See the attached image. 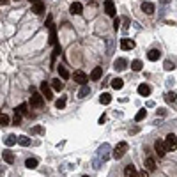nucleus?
<instances>
[{"label":"nucleus","mask_w":177,"mask_h":177,"mask_svg":"<svg viewBox=\"0 0 177 177\" xmlns=\"http://www.w3.org/2000/svg\"><path fill=\"white\" fill-rule=\"evenodd\" d=\"M156 113H158V117H160V115H165L166 112H165V110H163V108H160V110L156 112Z\"/></svg>","instance_id":"nucleus-39"},{"label":"nucleus","mask_w":177,"mask_h":177,"mask_svg":"<svg viewBox=\"0 0 177 177\" xmlns=\"http://www.w3.org/2000/svg\"><path fill=\"white\" fill-rule=\"evenodd\" d=\"M7 2H9V0H0V6H6Z\"/></svg>","instance_id":"nucleus-41"},{"label":"nucleus","mask_w":177,"mask_h":177,"mask_svg":"<svg viewBox=\"0 0 177 177\" xmlns=\"http://www.w3.org/2000/svg\"><path fill=\"white\" fill-rule=\"evenodd\" d=\"M55 106L59 108V110L66 108V98H60V99H57V101H55Z\"/></svg>","instance_id":"nucleus-32"},{"label":"nucleus","mask_w":177,"mask_h":177,"mask_svg":"<svg viewBox=\"0 0 177 177\" xmlns=\"http://www.w3.org/2000/svg\"><path fill=\"white\" fill-rule=\"evenodd\" d=\"M145 115H147V110H145V108H142V110H138V113L135 115V121H136V122L144 121V119H145Z\"/></svg>","instance_id":"nucleus-31"},{"label":"nucleus","mask_w":177,"mask_h":177,"mask_svg":"<svg viewBox=\"0 0 177 177\" xmlns=\"http://www.w3.org/2000/svg\"><path fill=\"white\" fill-rule=\"evenodd\" d=\"M138 175H140V177H147V175H149V172H147V170L144 168L142 172H138Z\"/></svg>","instance_id":"nucleus-38"},{"label":"nucleus","mask_w":177,"mask_h":177,"mask_svg":"<svg viewBox=\"0 0 177 177\" xmlns=\"http://www.w3.org/2000/svg\"><path fill=\"white\" fill-rule=\"evenodd\" d=\"M144 166H145V170H147V172H154L156 170V161L152 160V158H145Z\"/></svg>","instance_id":"nucleus-12"},{"label":"nucleus","mask_w":177,"mask_h":177,"mask_svg":"<svg viewBox=\"0 0 177 177\" xmlns=\"http://www.w3.org/2000/svg\"><path fill=\"white\" fill-rule=\"evenodd\" d=\"M14 144H18V136L16 135H9L6 138V145H9V147H12Z\"/></svg>","instance_id":"nucleus-29"},{"label":"nucleus","mask_w":177,"mask_h":177,"mask_svg":"<svg viewBox=\"0 0 177 177\" xmlns=\"http://www.w3.org/2000/svg\"><path fill=\"white\" fill-rule=\"evenodd\" d=\"M121 48H122L124 51L133 50V48H135V41H133V39H127V37L121 39Z\"/></svg>","instance_id":"nucleus-7"},{"label":"nucleus","mask_w":177,"mask_h":177,"mask_svg":"<svg viewBox=\"0 0 177 177\" xmlns=\"http://www.w3.org/2000/svg\"><path fill=\"white\" fill-rule=\"evenodd\" d=\"M18 144L23 145V147H28V145H30V138L25 136V135H22V136H18Z\"/></svg>","instance_id":"nucleus-28"},{"label":"nucleus","mask_w":177,"mask_h":177,"mask_svg":"<svg viewBox=\"0 0 177 177\" xmlns=\"http://www.w3.org/2000/svg\"><path fill=\"white\" fill-rule=\"evenodd\" d=\"M126 151H127V144L126 142H119V144L115 145V149H113V158H115V160H121L122 156L126 154Z\"/></svg>","instance_id":"nucleus-1"},{"label":"nucleus","mask_w":177,"mask_h":177,"mask_svg":"<svg viewBox=\"0 0 177 177\" xmlns=\"http://www.w3.org/2000/svg\"><path fill=\"white\" fill-rule=\"evenodd\" d=\"M82 11H83V6L80 2H74V4H71V7H69V12H71V14H82Z\"/></svg>","instance_id":"nucleus-14"},{"label":"nucleus","mask_w":177,"mask_h":177,"mask_svg":"<svg viewBox=\"0 0 177 177\" xmlns=\"http://www.w3.org/2000/svg\"><path fill=\"white\" fill-rule=\"evenodd\" d=\"M101 76H103V67H94L92 73H90V80H92V82H98Z\"/></svg>","instance_id":"nucleus-13"},{"label":"nucleus","mask_w":177,"mask_h":177,"mask_svg":"<svg viewBox=\"0 0 177 177\" xmlns=\"http://www.w3.org/2000/svg\"><path fill=\"white\" fill-rule=\"evenodd\" d=\"M113 67H115L117 71H124V69L127 67V60H126V59H115Z\"/></svg>","instance_id":"nucleus-10"},{"label":"nucleus","mask_w":177,"mask_h":177,"mask_svg":"<svg viewBox=\"0 0 177 177\" xmlns=\"http://www.w3.org/2000/svg\"><path fill=\"white\" fill-rule=\"evenodd\" d=\"M142 67H144V64H142V60H138V59L131 62V69L133 71H142Z\"/></svg>","instance_id":"nucleus-30"},{"label":"nucleus","mask_w":177,"mask_h":177,"mask_svg":"<svg viewBox=\"0 0 177 177\" xmlns=\"http://www.w3.org/2000/svg\"><path fill=\"white\" fill-rule=\"evenodd\" d=\"M12 124H14V126H20V124H22V115H20V113H16V115L12 117Z\"/></svg>","instance_id":"nucleus-34"},{"label":"nucleus","mask_w":177,"mask_h":177,"mask_svg":"<svg viewBox=\"0 0 177 177\" xmlns=\"http://www.w3.org/2000/svg\"><path fill=\"white\" fill-rule=\"evenodd\" d=\"M165 101H166V103H170V105L177 103V94H175V92H172V90H170V92H166V94H165Z\"/></svg>","instance_id":"nucleus-20"},{"label":"nucleus","mask_w":177,"mask_h":177,"mask_svg":"<svg viewBox=\"0 0 177 177\" xmlns=\"http://www.w3.org/2000/svg\"><path fill=\"white\" fill-rule=\"evenodd\" d=\"M142 11H144L145 14H152V12H154V4H152V2H144V4H142Z\"/></svg>","instance_id":"nucleus-16"},{"label":"nucleus","mask_w":177,"mask_h":177,"mask_svg":"<svg viewBox=\"0 0 177 177\" xmlns=\"http://www.w3.org/2000/svg\"><path fill=\"white\" fill-rule=\"evenodd\" d=\"M28 2H30V4H36V2H41V0H28Z\"/></svg>","instance_id":"nucleus-42"},{"label":"nucleus","mask_w":177,"mask_h":177,"mask_svg":"<svg viewBox=\"0 0 177 177\" xmlns=\"http://www.w3.org/2000/svg\"><path fill=\"white\" fill-rule=\"evenodd\" d=\"M119 27H121V18H115V20H113V28L119 30Z\"/></svg>","instance_id":"nucleus-37"},{"label":"nucleus","mask_w":177,"mask_h":177,"mask_svg":"<svg viewBox=\"0 0 177 177\" xmlns=\"http://www.w3.org/2000/svg\"><path fill=\"white\" fill-rule=\"evenodd\" d=\"M112 87L115 88V90H121V88L124 87V80H122V78H113V80H112Z\"/></svg>","instance_id":"nucleus-21"},{"label":"nucleus","mask_w":177,"mask_h":177,"mask_svg":"<svg viewBox=\"0 0 177 177\" xmlns=\"http://www.w3.org/2000/svg\"><path fill=\"white\" fill-rule=\"evenodd\" d=\"M32 133H36V135H43V133H44V127L43 126H36L32 129Z\"/></svg>","instance_id":"nucleus-36"},{"label":"nucleus","mask_w":177,"mask_h":177,"mask_svg":"<svg viewBox=\"0 0 177 177\" xmlns=\"http://www.w3.org/2000/svg\"><path fill=\"white\" fill-rule=\"evenodd\" d=\"M160 55H161V51L154 48V50H151L149 53H147V59H149V60H152V62H156L158 59H160Z\"/></svg>","instance_id":"nucleus-19"},{"label":"nucleus","mask_w":177,"mask_h":177,"mask_svg":"<svg viewBox=\"0 0 177 177\" xmlns=\"http://www.w3.org/2000/svg\"><path fill=\"white\" fill-rule=\"evenodd\" d=\"M165 2H168V0H165Z\"/></svg>","instance_id":"nucleus-45"},{"label":"nucleus","mask_w":177,"mask_h":177,"mask_svg":"<svg viewBox=\"0 0 177 177\" xmlns=\"http://www.w3.org/2000/svg\"><path fill=\"white\" fill-rule=\"evenodd\" d=\"M37 165H39V161L36 160V158H28V160L25 161V166H27V168H30V170L37 168Z\"/></svg>","instance_id":"nucleus-23"},{"label":"nucleus","mask_w":177,"mask_h":177,"mask_svg":"<svg viewBox=\"0 0 177 177\" xmlns=\"http://www.w3.org/2000/svg\"><path fill=\"white\" fill-rule=\"evenodd\" d=\"M14 110H16V113H20V115H28V105L27 103H22V105L16 106Z\"/></svg>","instance_id":"nucleus-18"},{"label":"nucleus","mask_w":177,"mask_h":177,"mask_svg":"<svg viewBox=\"0 0 177 177\" xmlns=\"http://www.w3.org/2000/svg\"><path fill=\"white\" fill-rule=\"evenodd\" d=\"M51 87H53V90L60 92L62 88H64V82H60V78H55V80H51Z\"/></svg>","instance_id":"nucleus-22"},{"label":"nucleus","mask_w":177,"mask_h":177,"mask_svg":"<svg viewBox=\"0 0 177 177\" xmlns=\"http://www.w3.org/2000/svg\"><path fill=\"white\" fill-rule=\"evenodd\" d=\"M163 66H165V69L166 71H172V69H174V64H172V60H165V64H163Z\"/></svg>","instance_id":"nucleus-35"},{"label":"nucleus","mask_w":177,"mask_h":177,"mask_svg":"<svg viewBox=\"0 0 177 177\" xmlns=\"http://www.w3.org/2000/svg\"><path fill=\"white\" fill-rule=\"evenodd\" d=\"M32 11L36 12V14H41V12L44 11V2L41 0V2H36V4H32Z\"/></svg>","instance_id":"nucleus-17"},{"label":"nucleus","mask_w":177,"mask_h":177,"mask_svg":"<svg viewBox=\"0 0 177 177\" xmlns=\"http://www.w3.org/2000/svg\"><path fill=\"white\" fill-rule=\"evenodd\" d=\"M73 78H74V82L80 83V85H87V82H88V76L83 71H74Z\"/></svg>","instance_id":"nucleus-5"},{"label":"nucleus","mask_w":177,"mask_h":177,"mask_svg":"<svg viewBox=\"0 0 177 177\" xmlns=\"http://www.w3.org/2000/svg\"><path fill=\"white\" fill-rule=\"evenodd\" d=\"M41 94H43V98H46V99H53V92H51V87L48 85L46 82L41 83Z\"/></svg>","instance_id":"nucleus-4"},{"label":"nucleus","mask_w":177,"mask_h":177,"mask_svg":"<svg viewBox=\"0 0 177 177\" xmlns=\"http://www.w3.org/2000/svg\"><path fill=\"white\" fill-rule=\"evenodd\" d=\"M82 177H88V175H82Z\"/></svg>","instance_id":"nucleus-43"},{"label":"nucleus","mask_w":177,"mask_h":177,"mask_svg":"<svg viewBox=\"0 0 177 177\" xmlns=\"http://www.w3.org/2000/svg\"><path fill=\"white\" fill-rule=\"evenodd\" d=\"M105 121H106V117H105V115H101V117H99V124H103Z\"/></svg>","instance_id":"nucleus-40"},{"label":"nucleus","mask_w":177,"mask_h":177,"mask_svg":"<svg viewBox=\"0 0 177 177\" xmlns=\"http://www.w3.org/2000/svg\"><path fill=\"white\" fill-rule=\"evenodd\" d=\"M50 39H48V41H50V44H53V46H55V44H59L57 43V28H55V25H50Z\"/></svg>","instance_id":"nucleus-15"},{"label":"nucleus","mask_w":177,"mask_h":177,"mask_svg":"<svg viewBox=\"0 0 177 177\" xmlns=\"http://www.w3.org/2000/svg\"><path fill=\"white\" fill-rule=\"evenodd\" d=\"M16 2H20V0H16Z\"/></svg>","instance_id":"nucleus-44"},{"label":"nucleus","mask_w":177,"mask_h":177,"mask_svg":"<svg viewBox=\"0 0 177 177\" xmlns=\"http://www.w3.org/2000/svg\"><path fill=\"white\" fill-rule=\"evenodd\" d=\"M138 94L140 96H149L151 94V87H149V85H145V83L138 85Z\"/></svg>","instance_id":"nucleus-24"},{"label":"nucleus","mask_w":177,"mask_h":177,"mask_svg":"<svg viewBox=\"0 0 177 177\" xmlns=\"http://www.w3.org/2000/svg\"><path fill=\"white\" fill-rule=\"evenodd\" d=\"M88 92H90V88H88V85H82V88H80V92H78V98L80 99H83V98H87Z\"/></svg>","instance_id":"nucleus-25"},{"label":"nucleus","mask_w":177,"mask_h":177,"mask_svg":"<svg viewBox=\"0 0 177 177\" xmlns=\"http://www.w3.org/2000/svg\"><path fill=\"white\" fill-rule=\"evenodd\" d=\"M9 124V117L6 113H0V126H7Z\"/></svg>","instance_id":"nucleus-33"},{"label":"nucleus","mask_w":177,"mask_h":177,"mask_svg":"<svg viewBox=\"0 0 177 177\" xmlns=\"http://www.w3.org/2000/svg\"><path fill=\"white\" fill-rule=\"evenodd\" d=\"M99 101H101V105H110L112 103V96L108 94V92H103L101 98H99Z\"/></svg>","instance_id":"nucleus-26"},{"label":"nucleus","mask_w":177,"mask_h":177,"mask_svg":"<svg viewBox=\"0 0 177 177\" xmlns=\"http://www.w3.org/2000/svg\"><path fill=\"white\" fill-rule=\"evenodd\" d=\"M43 105H44L43 94H36V92H32V96H30V106H32V108H43Z\"/></svg>","instance_id":"nucleus-3"},{"label":"nucleus","mask_w":177,"mask_h":177,"mask_svg":"<svg viewBox=\"0 0 177 177\" xmlns=\"http://www.w3.org/2000/svg\"><path fill=\"white\" fill-rule=\"evenodd\" d=\"M105 11H106V14H108V16H113L115 18V6H113V0H106L105 2Z\"/></svg>","instance_id":"nucleus-8"},{"label":"nucleus","mask_w":177,"mask_h":177,"mask_svg":"<svg viewBox=\"0 0 177 177\" xmlns=\"http://www.w3.org/2000/svg\"><path fill=\"white\" fill-rule=\"evenodd\" d=\"M154 149H156V152H158V156H160V158H163V156L168 152V151H166V147H165V142H161V140H156V142H154Z\"/></svg>","instance_id":"nucleus-6"},{"label":"nucleus","mask_w":177,"mask_h":177,"mask_svg":"<svg viewBox=\"0 0 177 177\" xmlns=\"http://www.w3.org/2000/svg\"><path fill=\"white\" fill-rule=\"evenodd\" d=\"M165 147H166V151H177V135H174V133L166 135Z\"/></svg>","instance_id":"nucleus-2"},{"label":"nucleus","mask_w":177,"mask_h":177,"mask_svg":"<svg viewBox=\"0 0 177 177\" xmlns=\"http://www.w3.org/2000/svg\"><path fill=\"white\" fill-rule=\"evenodd\" d=\"M57 69H59V74H60V78H62V80H67V78L71 76V74H69V71H67V69H66L64 66H59Z\"/></svg>","instance_id":"nucleus-27"},{"label":"nucleus","mask_w":177,"mask_h":177,"mask_svg":"<svg viewBox=\"0 0 177 177\" xmlns=\"http://www.w3.org/2000/svg\"><path fill=\"white\" fill-rule=\"evenodd\" d=\"M2 158H4V161H6V163H9V165H12V163H14V160H16V156H14V152H11L9 149L2 152Z\"/></svg>","instance_id":"nucleus-9"},{"label":"nucleus","mask_w":177,"mask_h":177,"mask_svg":"<svg viewBox=\"0 0 177 177\" xmlns=\"http://www.w3.org/2000/svg\"><path fill=\"white\" fill-rule=\"evenodd\" d=\"M124 175L126 177H140L138 172H136V168H135L133 165H127L126 168H124Z\"/></svg>","instance_id":"nucleus-11"}]
</instances>
